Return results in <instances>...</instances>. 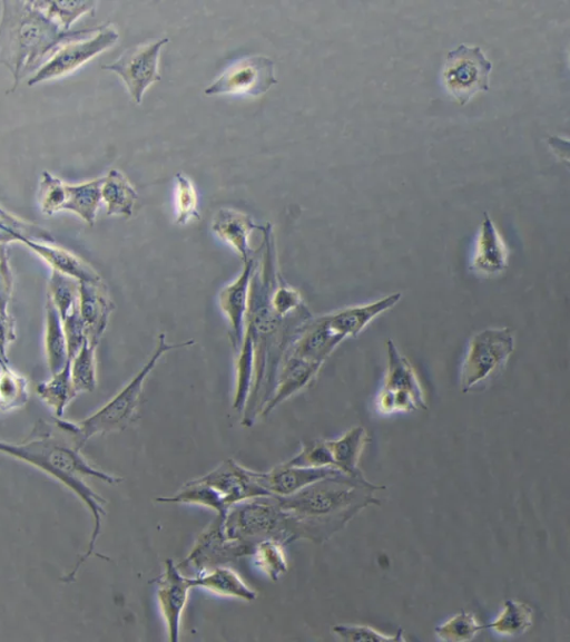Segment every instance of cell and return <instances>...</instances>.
Wrapping results in <instances>:
<instances>
[{
  "mask_svg": "<svg viewBox=\"0 0 570 642\" xmlns=\"http://www.w3.org/2000/svg\"><path fill=\"white\" fill-rule=\"evenodd\" d=\"M224 516L216 517L203 529L187 556L177 563L184 574L193 575L210 567L228 565L250 556L254 545L229 538L224 529Z\"/></svg>",
  "mask_w": 570,
  "mask_h": 642,
  "instance_id": "ba28073f",
  "label": "cell"
},
{
  "mask_svg": "<svg viewBox=\"0 0 570 642\" xmlns=\"http://www.w3.org/2000/svg\"><path fill=\"white\" fill-rule=\"evenodd\" d=\"M62 327L67 342L68 359L70 361L87 340L85 323L78 308L62 319Z\"/></svg>",
  "mask_w": 570,
  "mask_h": 642,
  "instance_id": "60d3db41",
  "label": "cell"
},
{
  "mask_svg": "<svg viewBox=\"0 0 570 642\" xmlns=\"http://www.w3.org/2000/svg\"><path fill=\"white\" fill-rule=\"evenodd\" d=\"M39 206L43 214L53 215L62 211L66 200V183L49 172H42L38 189Z\"/></svg>",
  "mask_w": 570,
  "mask_h": 642,
  "instance_id": "8d00e7d4",
  "label": "cell"
},
{
  "mask_svg": "<svg viewBox=\"0 0 570 642\" xmlns=\"http://www.w3.org/2000/svg\"><path fill=\"white\" fill-rule=\"evenodd\" d=\"M384 489L365 477L342 473L321 478L299 492L277 497L281 506L292 515L296 537L322 544L345 527L361 510L380 505L374 493Z\"/></svg>",
  "mask_w": 570,
  "mask_h": 642,
  "instance_id": "7a4b0ae2",
  "label": "cell"
},
{
  "mask_svg": "<svg viewBox=\"0 0 570 642\" xmlns=\"http://www.w3.org/2000/svg\"><path fill=\"white\" fill-rule=\"evenodd\" d=\"M271 305L279 318H287L304 307L301 293L296 289L279 282L271 294Z\"/></svg>",
  "mask_w": 570,
  "mask_h": 642,
  "instance_id": "ab89813d",
  "label": "cell"
},
{
  "mask_svg": "<svg viewBox=\"0 0 570 642\" xmlns=\"http://www.w3.org/2000/svg\"><path fill=\"white\" fill-rule=\"evenodd\" d=\"M332 631L342 641H405L402 630L387 634L365 624H336Z\"/></svg>",
  "mask_w": 570,
  "mask_h": 642,
  "instance_id": "74e56055",
  "label": "cell"
},
{
  "mask_svg": "<svg viewBox=\"0 0 570 642\" xmlns=\"http://www.w3.org/2000/svg\"><path fill=\"white\" fill-rule=\"evenodd\" d=\"M17 242L24 244L43 259L51 266V270L71 276L79 282H101L100 275L91 265L68 250L23 235H18Z\"/></svg>",
  "mask_w": 570,
  "mask_h": 642,
  "instance_id": "ffe728a7",
  "label": "cell"
},
{
  "mask_svg": "<svg viewBox=\"0 0 570 642\" xmlns=\"http://www.w3.org/2000/svg\"><path fill=\"white\" fill-rule=\"evenodd\" d=\"M137 198L135 187L120 171L110 169L102 177L101 201L108 216H131Z\"/></svg>",
  "mask_w": 570,
  "mask_h": 642,
  "instance_id": "cb8c5ba5",
  "label": "cell"
},
{
  "mask_svg": "<svg viewBox=\"0 0 570 642\" xmlns=\"http://www.w3.org/2000/svg\"><path fill=\"white\" fill-rule=\"evenodd\" d=\"M29 399L28 379L9 363L0 364V412L22 408Z\"/></svg>",
  "mask_w": 570,
  "mask_h": 642,
  "instance_id": "1f68e13d",
  "label": "cell"
},
{
  "mask_svg": "<svg viewBox=\"0 0 570 642\" xmlns=\"http://www.w3.org/2000/svg\"><path fill=\"white\" fill-rule=\"evenodd\" d=\"M78 309L85 323L87 340L98 346L114 309L102 282H79Z\"/></svg>",
  "mask_w": 570,
  "mask_h": 642,
  "instance_id": "ac0fdd59",
  "label": "cell"
},
{
  "mask_svg": "<svg viewBox=\"0 0 570 642\" xmlns=\"http://www.w3.org/2000/svg\"><path fill=\"white\" fill-rule=\"evenodd\" d=\"M533 619L534 612L529 604L505 600L495 619L484 628L501 636L518 638L531 629Z\"/></svg>",
  "mask_w": 570,
  "mask_h": 642,
  "instance_id": "484cf974",
  "label": "cell"
},
{
  "mask_svg": "<svg viewBox=\"0 0 570 642\" xmlns=\"http://www.w3.org/2000/svg\"><path fill=\"white\" fill-rule=\"evenodd\" d=\"M0 18V65L13 77L11 91L31 77L63 45L88 37L99 27L63 31L33 1L4 0Z\"/></svg>",
  "mask_w": 570,
  "mask_h": 642,
  "instance_id": "3957f363",
  "label": "cell"
},
{
  "mask_svg": "<svg viewBox=\"0 0 570 642\" xmlns=\"http://www.w3.org/2000/svg\"><path fill=\"white\" fill-rule=\"evenodd\" d=\"M387 366L382 388L375 398V408L381 415L411 412L428 408L426 398L419 377L394 342H386Z\"/></svg>",
  "mask_w": 570,
  "mask_h": 642,
  "instance_id": "8992f818",
  "label": "cell"
},
{
  "mask_svg": "<svg viewBox=\"0 0 570 642\" xmlns=\"http://www.w3.org/2000/svg\"><path fill=\"white\" fill-rule=\"evenodd\" d=\"M8 257V245L0 243V262Z\"/></svg>",
  "mask_w": 570,
  "mask_h": 642,
  "instance_id": "ee69618b",
  "label": "cell"
},
{
  "mask_svg": "<svg viewBox=\"0 0 570 642\" xmlns=\"http://www.w3.org/2000/svg\"><path fill=\"white\" fill-rule=\"evenodd\" d=\"M193 343V340L170 343L167 341L166 334L160 333L148 360L110 400L80 421H68L60 418L56 420L55 426L69 436L79 449L96 435L126 429L136 419L145 381L161 357L173 349L185 348Z\"/></svg>",
  "mask_w": 570,
  "mask_h": 642,
  "instance_id": "277c9868",
  "label": "cell"
},
{
  "mask_svg": "<svg viewBox=\"0 0 570 642\" xmlns=\"http://www.w3.org/2000/svg\"><path fill=\"white\" fill-rule=\"evenodd\" d=\"M168 42L167 37L137 45L122 52L115 61L101 68L116 74L125 84L131 99L141 104L145 91L157 80L161 48Z\"/></svg>",
  "mask_w": 570,
  "mask_h": 642,
  "instance_id": "8fae6325",
  "label": "cell"
},
{
  "mask_svg": "<svg viewBox=\"0 0 570 642\" xmlns=\"http://www.w3.org/2000/svg\"><path fill=\"white\" fill-rule=\"evenodd\" d=\"M156 502L202 506L214 510L219 516H225L228 510L219 493L198 478L187 481L171 496L157 497Z\"/></svg>",
  "mask_w": 570,
  "mask_h": 642,
  "instance_id": "83f0119b",
  "label": "cell"
},
{
  "mask_svg": "<svg viewBox=\"0 0 570 642\" xmlns=\"http://www.w3.org/2000/svg\"><path fill=\"white\" fill-rule=\"evenodd\" d=\"M47 298L57 309L61 320L78 308L79 281L51 270L48 280Z\"/></svg>",
  "mask_w": 570,
  "mask_h": 642,
  "instance_id": "d6a6232c",
  "label": "cell"
},
{
  "mask_svg": "<svg viewBox=\"0 0 570 642\" xmlns=\"http://www.w3.org/2000/svg\"><path fill=\"white\" fill-rule=\"evenodd\" d=\"M33 4L61 30L70 31L71 26L82 16L96 11V1H33Z\"/></svg>",
  "mask_w": 570,
  "mask_h": 642,
  "instance_id": "4dcf8cb0",
  "label": "cell"
},
{
  "mask_svg": "<svg viewBox=\"0 0 570 642\" xmlns=\"http://www.w3.org/2000/svg\"><path fill=\"white\" fill-rule=\"evenodd\" d=\"M97 346L85 341L79 352L70 360L71 380L77 393L91 392L97 387Z\"/></svg>",
  "mask_w": 570,
  "mask_h": 642,
  "instance_id": "836d02e7",
  "label": "cell"
},
{
  "mask_svg": "<svg viewBox=\"0 0 570 642\" xmlns=\"http://www.w3.org/2000/svg\"><path fill=\"white\" fill-rule=\"evenodd\" d=\"M226 535L255 545L274 539L286 545L297 541L294 519L275 496H263L233 505L224 516Z\"/></svg>",
  "mask_w": 570,
  "mask_h": 642,
  "instance_id": "5b68a950",
  "label": "cell"
},
{
  "mask_svg": "<svg viewBox=\"0 0 570 642\" xmlns=\"http://www.w3.org/2000/svg\"><path fill=\"white\" fill-rule=\"evenodd\" d=\"M193 587H200L223 597L245 602L256 600L257 593L228 565H219L190 576Z\"/></svg>",
  "mask_w": 570,
  "mask_h": 642,
  "instance_id": "7402d4cb",
  "label": "cell"
},
{
  "mask_svg": "<svg viewBox=\"0 0 570 642\" xmlns=\"http://www.w3.org/2000/svg\"><path fill=\"white\" fill-rule=\"evenodd\" d=\"M45 349L51 374L61 370L69 361L62 320L48 298L46 300Z\"/></svg>",
  "mask_w": 570,
  "mask_h": 642,
  "instance_id": "f1b7e54d",
  "label": "cell"
},
{
  "mask_svg": "<svg viewBox=\"0 0 570 642\" xmlns=\"http://www.w3.org/2000/svg\"><path fill=\"white\" fill-rule=\"evenodd\" d=\"M286 463L293 466L308 468L334 467L332 454L326 440H314L305 444L302 449L291 459L286 460Z\"/></svg>",
  "mask_w": 570,
  "mask_h": 642,
  "instance_id": "f35d334b",
  "label": "cell"
},
{
  "mask_svg": "<svg viewBox=\"0 0 570 642\" xmlns=\"http://www.w3.org/2000/svg\"><path fill=\"white\" fill-rule=\"evenodd\" d=\"M119 33L111 25L99 26L92 35L72 40L59 48L31 77L27 85L35 86L77 70L79 67L111 48Z\"/></svg>",
  "mask_w": 570,
  "mask_h": 642,
  "instance_id": "30bf717a",
  "label": "cell"
},
{
  "mask_svg": "<svg viewBox=\"0 0 570 642\" xmlns=\"http://www.w3.org/2000/svg\"><path fill=\"white\" fill-rule=\"evenodd\" d=\"M284 546L274 539L259 541L254 545L250 555L255 566L273 582L281 580L288 571Z\"/></svg>",
  "mask_w": 570,
  "mask_h": 642,
  "instance_id": "f546056e",
  "label": "cell"
},
{
  "mask_svg": "<svg viewBox=\"0 0 570 642\" xmlns=\"http://www.w3.org/2000/svg\"><path fill=\"white\" fill-rule=\"evenodd\" d=\"M0 454L20 460L55 478L72 492L90 513L92 531L87 548L73 568L62 578V582L71 583L81 565L94 554L106 515L107 500L96 493L85 478H96L110 485L120 483L121 478L90 464L82 456L81 449L58 428L55 432L39 427L36 429V436L20 442L0 439Z\"/></svg>",
  "mask_w": 570,
  "mask_h": 642,
  "instance_id": "6da1fadb",
  "label": "cell"
},
{
  "mask_svg": "<svg viewBox=\"0 0 570 642\" xmlns=\"http://www.w3.org/2000/svg\"><path fill=\"white\" fill-rule=\"evenodd\" d=\"M508 249L492 220L484 213L472 256V268L482 275H495L508 266Z\"/></svg>",
  "mask_w": 570,
  "mask_h": 642,
  "instance_id": "44dd1931",
  "label": "cell"
},
{
  "mask_svg": "<svg viewBox=\"0 0 570 642\" xmlns=\"http://www.w3.org/2000/svg\"><path fill=\"white\" fill-rule=\"evenodd\" d=\"M492 64L478 46L460 45L449 51L443 68V82L449 94L463 106L480 93L489 90Z\"/></svg>",
  "mask_w": 570,
  "mask_h": 642,
  "instance_id": "9c48e42d",
  "label": "cell"
},
{
  "mask_svg": "<svg viewBox=\"0 0 570 642\" xmlns=\"http://www.w3.org/2000/svg\"><path fill=\"white\" fill-rule=\"evenodd\" d=\"M16 339V325L11 315L0 314V364L9 363L8 349Z\"/></svg>",
  "mask_w": 570,
  "mask_h": 642,
  "instance_id": "7bdbcfd3",
  "label": "cell"
},
{
  "mask_svg": "<svg viewBox=\"0 0 570 642\" xmlns=\"http://www.w3.org/2000/svg\"><path fill=\"white\" fill-rule=\"evenodd\" d=\"M274 61L266 56L254 55L228 67L206 89L205 95H250L258 97L276 85Z\"/></svg>",
  "mask_w": 570,
  "mask_h": 642,
  "instance_id": "7c38bea8",
  "label": "cell"
},
{
  "mask_svg": "<svg viewBox=\"0 0 570 642\" xmlns=\"http://www.w3.org/2000/svg\"><path fill=\"white\" fill-rule=\"evenodd\" d=\"M254 266V256L243 262V269L238 276L218 293V305L228 324V337L234 354L238 351L245 333L249 285Z\"/></svg>",
  "mask_w": 570,
  "mask_h": 642,
  "instance_id": "9a60e30c",
  "label": "cell"
},
{
  "mask_svg": "<svg viewBox=\"0 0 570 642\" xmlns=\"http://www.w3.org/2000/svg\"><path fill=\"white\" fill-rule=\"evenodd\" d=\"M198 479L218 492L228 509L243 500L271 496L261 484L259 471L246 468L233 458L222 461Z\"/></svg>",
  "mask_w": 570,
  "mask_h": 642,
  "instance_id": "5bb4252c",
  "label": "cell"
},
{
  "mask_svg": "<svg viewBox=\"0 0 570 642\" xmlns=\"http://www.w3.org/2000/svg\"><path fill=\"white\" fill-rule=\"evenodd\" d=\"M102 177L78 184H66L62 211L77 214L88 225H94L101 201Z\"/></svg>",
  "mask_w": 570,
  "mask_h": 642,
  "instance_id": "d4e9b609",
  "label": "cell"
},
{
  "mask_svg": "<svg viewBox=\"0 0 570 642\" xmlns=\"http://www.w3.org/2000/svg\"><path fill=\"white\" fill-rule=\"evenodd\" d=\"M366 440V429L361 426L351 428L337 439L326 440L334 467L340 473L348 476H362L358 463Z\"/></svg>",
  "mask_w": 570,
  "mask_h": 642,
  "instance_id": "603a6c76",
  "label": "cell"
},
{
  "mask_svg": "<svg viewBox=\"0 0 570 642\" xmlns=\"http://www.w3.org/2000/svg\"><path fill=\"white\" fill-rule=\"evenodd\" d=\"M175 187V223L186 225L199 218L198 195L193 181L183 173H177Z\"/></svg>",
  "mask_w": 570,
  "mask_h": 642,
  "instance_id": "d590c367",
  "label": "cell"
},
{
  "mask_svg": "<svg viewBox=\"0 0 570 642\" xmlns=\"http://www.w3.org/2000/svg\"><path fill=\"white\" fill-rule=\"evenodd\" d=\"M336 473L340 471L334 467L308 468L284 461L268 471H259V480L271 496L286 497Z\"/></svg>",
  "mask_w": 570,
  "mask_h": 642,
  "instance_id": "e0dca14e",
  "label": "cell"
},
{
  "mask_svg": "<svg viewBox=\"0 0 570 642\" xmlns=\"http://www.w3.org/2000/svg\"><path fill=\"white\" fill-rule=\"evenodd\" d=\"M484 628L476 616L461 611L434 629L436 639L446 642H463L473 640Z\"/></svg>",
  "mask_w": 570,
  "mask_h": 642,
  "instance_id": "e575fe53",
  "label": "cell"
},
{
  "mask_svg": "<svg viewBox=\"0 0 570 642\" xmlns=\"http://www.w3.org/2000/svg\"><path fill=\"white\" fill-rule=\"evenodd\" d=\"M514 350L508 328H489L475 333L466 348L460 372L463 392L483 382L503 366Z\"/></svg>",
  "mask_w": 570,
  "mask_h": 642,
  "instance_id": "52a82bcc",
  "label": "cell"
},
{
  "mask_svg": "<svg viewBox=\"0 0 570 642\" xmlns=\"http://www.w3.org/2000/svg\"><path fill=\"white\" fill-rule=\"evenodd\" d=\"M153 582L168 640L177 642L180 635L181 617L193 587L190 576L184 574L171 558L165 561L163 573Z\"/></svg>",
  "mask_w": 570,
  "mask_h": 642,
  "instance_id": "4fadbf2b",
  "label": "cell"
},
{
  "mask_svg": "<svg viewBox=\"0 0 570 642\" xmlns=\"http://www.w3.org/2000/svg\"><path fill=\"white\" fill-rule=\"evenodd\" d=\"M13 291V274L9 257L0 262V314L9 315V303Z\"/></svg>",
  "mask_w": 570,
  "mask_h": 642,
  "instance_id": "b9f144b4",
  "label": "cell"
},
{
  "mask_svg": "<svg viewBox=\"0 0 570 642\" xmlns=\"http://www.w3.org/2000/svg\"><path fill=\"white\" fill-rule=\"evenodd\" d=\"M37 395L53 411L56 418L60 419L78 395L71 380L70 361L48 380L40 382Z\"/></svg>",
  "mask_w": 570,
  "mask_h": 642,
  "instance_id": "4316f807",
  "label": "cell"
},
{
  "mask_svg": "<svg viewBox=\"0 0 570 642\" xmlns=\"http://www.w3.org/2000/svg\"><path fill=\"white\" fill-rule=\"evenodd\" d=\"M322 364L285 353L281 361L273 391L259 416L266 417L282 402L304 389L317 374Z\"/></svg>",
  "mask_w": 570,
  "mask_h": 642,
  "instance_id": "2e32d148",
  "label": "cell"
},
{
  "mask_svg": "<svg viewBox=\"0 0 570 642\" xmlns=\"http://www.w3.org/2000/svg\"><path fill=\"white\" fill-rule=\"evenodd\" d=\"M252 216L230 207L219 208L212 221L213 233L225 244L229 245L243 262L253 257L249 245L250 234L261 230Z\"/></svg>",
  "mask_w": 570,
  "mask_h": 642,
  "instance_id": "d6986e66",
  "label": "cell"
}]
</instances>
